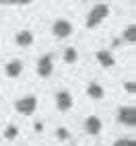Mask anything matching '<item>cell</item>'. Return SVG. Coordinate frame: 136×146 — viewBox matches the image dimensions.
<instances>
[{
	"label": "cell",
	"instance_id": "obj_17",
	"mask_svg": "<svg viewBox=\"0 0 136 146\" xmlns=\"http://www.w3.org/2000/svg\"><path fill=\"white\" fill-rule=\"evenodd\" d=\"M124 91L130 93V95H134V93H136V84H134V80H126V82H124Z\"/></svg>",
	"mask_w": 136,
	"mask_h": 146
},
{
	"label": "cell",
	"instance_id": "obj_18",
	"mask_svg": "<svg viewBox=\"0 0 136 146\" xmlns=\"http://www.w3.org/2000/svg\"><path fill=\"white\" fill-rule=\"evenodd\" d=\"M35 130H37V132H41V130H43V123L37 121V123H35Z\"/></svg>",
	"mask_w": 136,
	"mask_h": 146
},
{
	"label": "cell",
	"instance_id": "obj_4",
	"mask_svg": "<svg viewBox=\"0 0 136 146\" xmlns=\"http://www.w3.org/2000/svg\"><path fill=\"white\" fill-rule=\"evenodd\" d=\"M52 72H54V56L43 54L39 58V62H37V74H39L41 78H50Z\"/></svg>",
	"mask_w": 136,
	"mask_h": 146
},
{
	"label": "cell",
	"instance_id": "obj_15",
	"mask_svg": "<svg viewBox=\"0 0 136 146\" xmlns=\"http://www.w3.org/2000/svg\"><path fill=\"white\" fill-rule=\"evenodd\" d=\"M111 146H136V140H130V138H122V140H115Z\"/></svg>",
	"mask_w": 136,
	"mask_h": 146
},
{
	"label": "cell",
	"instance_id": "obj_14",
	"mask_svg": "<svg viewBox=\"0 0 136 146\" xmlns=\"http://www.w3.org/2000/svg\"><path fill=\"white\" fill-rule=\"evenodd\" d=\"M17 136H19V128H17V125H15V123L6 125V130H4V138H6V140H15Z\"/></svg>",
	"mask_w": 136,
	"mask_h": 146
},
{
	"label": "cell",
	"instance_id": "obj_6",
	"mask_svg": "<svg viewBox=\"0 0 136 146\" xmlns=\"http://www.w3.org/2000/svg\"><path fill=\"white\" fill-rule=\"evenodd\" d=\"M72 95L68 93V91H58L56 93V107H58V111H62V113H66V111H70L72 109Z\"/></svg>",
	"mask_w": 136,
	"mask_h": 146
},
{
	"label": "cell",
	"instance_id": "obj_16",
	"mask_svg": "<svg viewBox=\"0 0 136 146\" xmlns=\"http://www.w3.org/2000/svg\"><path fill=\"white\" fill-rule=\"evenodd\" d=\"M56 136H58V140H68V138H70V134H68L66 128H58L56 130Z\"/></svg>",
	"mask_w": 136,
	"mask_h": 146
},
{
	"label": "cell",
	"instance_id": "obj_7",
	"mask_svg": "<svg viewBox=\"0 0 136 146\" xmlns=\"http://www.w3.org/2000/svg\"><path fill=\"white\" fill-rule=\"evenodd\" d=\"M101 128H103V123L99 119V115H89V117L85 119V130H87L89 136H99Z\"/></svg>",
	"mask_w": 136,
	"mask_h": 146
},
{
	"label": "cell",
	"instance_id": "obj_10",
	"mask_svg": "<svg viewBox=\"0 0 136 146\" xmlns=\"http://www.w3.org/2000/svg\"><path fill=\"white\" fill-rule=\"evenodd\" d=\"M97 62H99L103 68H111V66H115V58H113L111 52L101 50V52H97Z\"/></svg>",
	"mask_w": 136,
	"mask_h": 146
},
{
	"label": "cell",
	"instance_id": "obj_1",
	"mask_svg": "<svg viewBox=\"0 0 136 146\" xmlns=\"http://www.w3.org/2000/svg\"><path fill=\"white\" fill-rule=\"evenodd\" d=\"M109 13H111V8H109L107 2L95 4V6L91 8V13L87 15V29H95V27H99V25L105 21V19L109 17Z\"/></svg>",
	"mask_w": 136,
	"mask_h": 146
},
{
	"label": "cell",
	"instance_id": "obj_2",
	"mask_svg": "<svg viewBox=\"0 0 136 146\" xmlns=\"http://www.w3.org/2000/svg\"><path fill=\"white\" fill-rule=\"evenodd\" d=\"M15 109L21 115H33L35 109H37V97L35 95H25V97H21V99H17Z\"/></svg>",
	"mask_w": 136,
	"mask_h": 146
},
{
	"label": "cell",
	"instance_id": "obj_5",
	"mask_svg": "<svg viewBox=\"0 0 136 146\" xmlns=\"http://www.w3.org/2000/svg\"><path fill=\"white\" fill-rule=\"evenodd\" d=\"M52 33H54V37H58V39H66V37L72 33V23L66 21V19H58V21H54V25H52Z\"/></svg>",
	"mask_w": 136,
	"mask_h": 146
},
{
	"label": "cell",
	"instance_id": "obj_9",
	"mask_svg": "<svg viewBox=\"0 0 136 146\" xmlns=\"http://www.w3.org/2000/svg\"><path fill=\"white\" fill-rule=\"evenodd\" d=\"M15 39H17V45H19V47H29V45H33V31L23 29V31L17 33Z\"/></svg>",
	"mask_w": 136,
	"mask_h": 146
},
{
	"label": "cell",
	"instance_id": "obj_8",
	"mask_svg": "<svg viewBox=\"0 0 136 146\" xmlns=\"http://www.w3.org/2000/svg\"><path fill=\"white\" fill-rule=\"evenodd\" d=\"M4 72H6L8 78H19V76L23 74V62L21 60H11V62L6 64Z\"/></svg>",
	"mask_w": 136,
	"mask_h": 146
},
{
	"label": "cell",
	"instance_id": "obj_3",
	"mask_svg": "<svg viewBox=\"0 0 136 146\" xmlns=\"http://www.w3.org/2000/svg\"><path fill=\"white\" fill-rule=\"evenodd\" d=\"M118 121L126 128H136V107H120Z\"/></svg>",
	"mask_w": 136,
	"mask_h": 146
},
{
	"label": "cell",
	"instance_id": "obj_11",
	"mask_svg": "<svg viewBox=\"0 0 136 146\" xmlns=\"http://www.w3.org/2000/svg\"><path fill=\"white\" fill-rule=\"evenodd\" d=\"M87 95L91 97V99H95V101H99V99H103V95H105V91H103V86L99 84V82H89V86H87Z\"/></svg>",
	"mask_w": 136,
	"mask_h": 146
},
{
	"label": "cell",
	"instance_id": "obj_12",
	"mask_svg": "<svg viewBox=\"0 0 136 146\" xmlns=\"http://www.w3.org/2000/svg\"><path fill=\"white\" fill-rule=\"evenodd\" d=\"M124 41H128V43H136V25H130V27H126L124 29Z\"/></svg>",
	"mask_w": 136,
	"mask_h": 146
},
{
	"label": "cell",
	"instance_id": "obj_13",
	"mask_svg": "<svg viewBox=\"0 0 136 146\" xmlns=\"http://www.w3.org/2000/svg\"><path fill=\"white\" fill-rule=\"evenodd\" d=\"M76 58H79V52H76L74 47H66V52H64V62H66V64H74Z\"/></svg>",
	"mask_w": 136,
	"mask_h": 146
}]
</instances>
